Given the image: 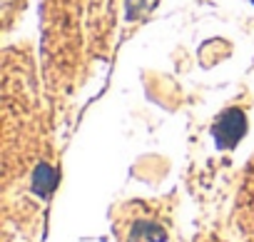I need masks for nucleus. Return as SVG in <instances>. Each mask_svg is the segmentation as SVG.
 Here are the masks:
<instances>
[{
  "mask_svg": "<svg viewBox=\"0 0 254 242\" xmlns=\"http://www.w3.org/2000/svg\"><path fill=\"white\" fill-rule=\"evenodd\" d=\"M242 135H244V117H242V112H237V110L224 112V115L219 117L217 128H214L217 143L224 145V148H229V145H234Z\"/></svg>",
  "mask_w": 254,
  "mask_h": 242,
  "instance_id": "1",
  "label": "nucleus"
}]
</instances>
